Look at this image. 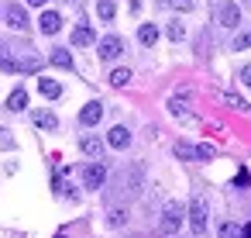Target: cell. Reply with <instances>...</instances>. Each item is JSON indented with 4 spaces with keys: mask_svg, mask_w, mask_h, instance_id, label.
I'll list each match as a JSON object with an SVG mask.
<instances>
[{
    "mask_svg": "<svg viewBox=\"0 0 251 238\" xmlns=\"http://www.w3.org/2000/svg\"><path fill=\"white\" fill-rule=\"evenodd\" d=\"M100 118H103V104L100 100H90L83 111H79V121L86 124V128H93V124H100Z\"/></svg>",
    "mask_w": 251,
    "mask_h": 238,
    "instance_id": "ba28073f",
    "label": "cell"
},
{
    "mask_svg": "<svg viewBox=\"0 0 251 238\" xmlns=\"http://www.w3.org/2000/svg\"><path fill=\"white\" fill-rule=\"evenodd\" d=\"M4 56H7V45H4V42H0V59H4Z\"/></svg>",
    "mask_w": 251,
    "mask_h": 238,
    "instance_id": "1f68e13d",
    "label": "cell"
},
{
    "mask_svg": "<svg viewBox=\"0 0 251 238\" xmlns=\"http://www.w3.org/2000/svg\"><path fill=\"white\" fill-rule=\"evenodd\" d=\"M52 66H59V69H73V56L66 52V49H52Z\"/></svg>",
    "mask_w": 251,
    "mask_h": 238,
    "instance_id": "e0dca14e",
    "label": "cell"
},
{
    "mask_svg": "<svg viewBox=\"0 0 251 238\" xmlns=\"http://www.w3.org/2000/svg\"><path fill=\"white\" fill-rule=\"evenodd\" d=\"M165 4H172L176 11H193V7H196V0H165Z\"/></svg>",
    "mask_w": 251,
    "mask_h": 238,
    "instance_id": "484cf974",
    "label": "cell"
},
{
    "mask_svg": "<svg viewBox=\"0 0 251 238\" xmlns=\"http://www.w3.org/2000/svg\"><path fill=\"white\" fill-rule=\"evenodd\" d=\"M0 149H14V138H11L7 128H0Z\"/></svg>",
    "mask_w": 251,
    "mask_h": 238,
    "instance_id": "83f0119b",
    "label": "cell"
},
{
    "mask_svg": "<svg viewBox=\"0 0 251 238\" xmlns=\"http://www.w3.org/2000/svg\"><path fill=\"white\" fill-rule=\"evenodd\" d=\"M237 238H251V224H244V228L237 231Z\"/></svg>",
    "mask_w": 251,
    "mask_h": 238,
    "instance_id": "4dcf8cb0",
    "label": "cell"
},
{
    "mask_svg": "<svg viewBox=\"0 0 251 238\" xmlns=\"http://www.w3.org/2000/svg\"><path fill=\"white\" fill-rule=\"evenodd\" d=\"M31 121H35L38 128H45V131H55V128H59V118H55L52 111H35Z\"/></svg>",
    "mask_w": 251,
    "mask_h": 238,
    "instance_id": "7c38bea8",
    "label": "cell"
},
{
    "mask_svg": "<svg viewBox=\"0 0 251 238\" xmlns=\"http://www.w3.org/2000/svg\"><path fill=\"white\" fill-rule=\"evenodd\" d=\"M182 217H186V210H182V204H176V200H169L165 207H162V235H176L179 231V224H182Z\"/></svg>",
    "mask_w": 251,
    "mask_h": 238,
    "instance_id": "6da1fadb",
    "label": "cell"
},
{
    "mask_svg": "<svg viewBox=\"0 0 251 238\" xmlns=\"http://www.w3.org/2000/svg\"><path fill=\"white\" fill-rule=\"evenodd\" d=\"M186 38V28L179 21H169V42H182Z\"/></svg>",
    "mask_w": 251,
    "mask_h": 238,
    "instance_id": "603a6c76",
    "label": "cell"
},
{
    "mask_svg": "<svg viewBox=\"0 0 251 238\" xmlns=\"http://www.w3.org/2000/svg\"><path fill=\"white\" fill-rule=\"evenodd\" d=\"M220 238H237V228H234V224H224V228H220Z\"/></svg>",
    "mask_w": 251,
    "mask_h": 238,
    "instance_id": "f1b7e54d",
    "label": "cell"
},
{
    "mask_svg": "<svg viewBox=\"0 0 251 238\" xmlns=\"http://www.w3.org/2000/svg\"><path fill=\"white\" fill-rule=\"evenodd\" d=\"M97 14H100L103 21H114V14H117V0H97Z\"/></svg>",
    "mask_w": 251,
    "mask_h": 238,
    "instance_id": "d6986e66",
    "label": "cell"
},
{
    "mask_svg": "<svg viewBox=\"0 0 251 238\" xmlns=\"http://www.w3.org/2000/svg\"><path fill=\"white\" fill-rule=\"evenodd\" d=\"M224 104H227V107H234V111H248V104H244L241 97H234V93H224Z\"/></svg>",
    "mask_w": 251,
    "mask_h": 238,
    "instance_id": "d4e9b609",
    "label": "cell"
},
{
    "mask_svg": "<svg viewBox=\"0 0 251 238\" xmlns=\"http://www.w3.org/2000/svg\"><path fill=\"white\" fill-rule=\"evenodd\" d=\"M38 28H42L45 35H59V28H62V18H59L55 11H45V14L38 18Z\"/></svg>",
    "mask_w": 251,
    "mask_h": 238,
    "instance_id": "30bf717a",
    "label": "cell"
},
{
    "mask_svg": "<svg viewBox=\"0 0 251 238\" xmlns=\"http://www.w3.org/2000/svg\"><path fill=\"white\" fill-rule=\"evenodd\" d=\"M244 49H251V31H241L234 38V52H244Z\"/></svg>",
    "mask_w": 251,
    "mask_h": 238,
    "instance_id": "cb8c5ba5",
    "label": "cell"
},
{
    "mask_svg": "<svg viewBox=\"0 0 251 238\" xmlns=\"http://www.w3.org/2000/svg\"><path fill=\"white\" fill-rule=\"evenodd\" d=\"M25 107H28V93L18 87V90L7 97V111H25Z\"/></svg>",
    "mask_w": 251,
    "mask_h": 238,
    "instance_id": "ac0fdd59",
    "label": "cell"
},
{
    "mask_svg": "<svg viewBox=\"0 0 251 238\" xmlns=\"http://www.w3.org/2000/svg\"><path fill=\"white\" fill-rule=\"evenodd\" d=\"M176 155L186 159V162H193V159H196V145H189V142H176Z\"/></svg>",
    "mask_w": 251,
    "mask_h": 238,
    "instance_id": "ffe728a7",
    "label": "cell"
},
{
    "mask_svg": "<svg viewBox=\"0 0 251 238\" xmlns=\"http://www.w3.org/2000/svg\"><path fill=\"white\" fill-rule=\"evenodd\" d=\"M127 224V210L124 207H110V228H124Z\"/></svg>",
    "mask_w": 251,
    "mask_h": 238,
    "instance_id": "7402d4cb",
    "label": "cell"
},
{
    "mask_svg": "<svg viewBox=\"0 0 251 238\" xmlns=\"http://www.w3.org/2000/svg\"><path fill=\"white\" fill-rule=\"evenodd\" d=\"M79 149H83L90 159H100V152H103V142H100V138H93V135H83V138H79Z\"/></svg>",
    "mask_w": 251,
    "mask_h": 238,
    "instance_id": "4fadbf2b",
    "label": "cell"
},
{
    "mask_svg": "<svg viewBox=\"0 0 251 238\" xmlns=\"http://www.w3.org/2000/svg\"><path fill=\"white\" fill-rule=\"evenodd\" d=\"M169 111H172L176 118L189 121V97H186V93H182V97H172V100H169Z\"/></svg>",
    "mask_w": 251,
    "mask_h": 238,
    "instance_id": "5bb4252c",
    "label": "cell"
},
{
    "mask_svg": "<svg viewBox=\"0 0 251 238\" xmlns=\"http://www.w3.org/2000/svg\"><path fill=\"white\" fill-rule=\"evenodd\" d=\"M93 42H97V35H93V28H90V25H79V28L73 31V45H76V49L93 45Z\"/></svg>",
    "mask_w": 251,
    "mask_h": 238,
    "instance_id": "8fae6325",
    "label": "cell"
},
{
    "mask_svg": "<svg viewBox=\"0 0 251 238\" xmlns=\"http://www.w3.org/2000/svg\"><path fill=\"white\" fill-rule=\"evenodd\" d=\"M28 4H31V7H42V4H45V0H28Z\"/></svg>",
    "mask_w": 251,
    "mask_h": 238,
    "instance_id": "d6a6232c",
    "label": "cell"
},
{
    "mask_svg": "<svg viewBox=\"0 0 251 238\" xmlns=\"http://www.w3.org/2000/svg\"><path fill=\"white\" fill-rule=\"evenodd\" d=\"M38 90H42V97H49V100L62 97V87H59L55 80H49V76H42V80H38Z\"/></svg>",
    "mask_w": 251,
    "mask_h": 238,
    "instance_id": "2e32d148",
    "label": "cell"
},
{
    "mask_svg": "<svg viewBox=\"0 0 251 238\" xmlns=\"http://www.w3.org/2000/svg\"><path fill=\"white\" fill-rule=\"evenodd\" d=\"M103 179H107V166H103L100 159H93V162L83 169V186H86V190H100Z\"/></svg>",
    "mask_w": 251,
    "mask_h": 238,
    "instance_id": "3957f363",
    "label": "cell"
},
{
    "mask_svg": "<svg viewBox=\"0 0 251 238\" xmlns=\"http://www.w3.org/2000/svg\"><path fill=\"white\" fill-rule=\"evenodd\" d=\"M4 21H7L14 31H28V28H31V21H28V11H25V7H18V4H11V7L4 11Z\"/></svg>",
    "mask_w": 251,
    "mask_h": 238,
    "instance_id": "52a82bcc",
    "label": "cell"
},
{
    "mask_svg": "<svg viewBox=\"0 0 251 238\" xmlns=\"http://www.w3.org/2000/svg\"><path fill=\"white\" fill-rule=\"evenodd\" d=\"M244 4H251V0H244Z\"/></svg>",
    "mask_w": 251,
    "mask_h": 238,
    "instance_id": "836d02e7",
    "label": "cell"
},
{
    "mask_svg": "<svg viewBox=\"0 0 251 238\" xmlns=\"http://www.w3.org/2000/svg\"><path fill=\"white\" fill-rule=\"evenodd\" d=\"M217 21H220L224 28H237V25H241V11H237L234 0H224V4L217 7Z\"/></svg>",
    "mask_w": 251,
    "mask_h": 238,
    "instance_id": "8992f818",
    "label": "cell"
},
{
    "mask_svg": "<svg viewBox=\"0 0 251 238\" xmlns=\"http://www.w3.org/2000/svg\"><path fill=\"white\" fill-rule=\"evenodd\" d=\"M97 52H100V59H117L121 52H124V38L121 35H107V38H100V45H97Z\"/></svg>",
    "mask_w": 251,
    "mask_h": 238,
    "instance_id": "5b68a950",
    "label": "cell"
},
{
    "mask_svg": "<svg viewBox=\"0 0 251 238\" xmlns=\"http://www.w3.org/2000/svg\"><path fill=\"white\" fill-rule=\"evenodd\" d=\"M189 228H193V235H203L206 231V200L203 197H193L189 200Z\"/></svg>",
    "mask_w": 251,
    "mask_h": 238,
    "instance_id": "7a4b0ae2",
    "label": "cell"
},
{
    "mask_svg": "<svg viewBox=\"0 0 251 238\" xmlns=\"http://www.w3.org/2000/svg\"><path fill=\"white\" fill-rule=\"evenodd\" d=\"M138 42H141L145 49H151V45L158 42V28H155V25H141V28H138Z\"/></svg>",
    "mask_w": 251,
    "mask_h": 238,
    "instance_id": "9a60e30c",
    "label": "cell"
},
{
    "mask_svg": "<svg viewBox=\"0 0 251 238\" xmlns=\"http://www.w3.org/2000/svg\"><path fill=\"white\" fill-rule=\"evenodd\" d=\"M241 83H244V87H251V66H244V69H241Z\"/></svg>",
    "mask_w": 251,
    "mask_h": 238,
    "instance_id": "f546056e",
    "label": "cell"
},
{
    "mask_svg": "<svg viewBox=\"0 0 251 238\" xmlns=\"http://www.w3.org/2000/svg\"><path fill=\"white\" fill-rule=\"evenodd\" d=\"M141 179H145V173H141V166H131L127 173H121V179H117V186L127 193V197H134L138 190H141Z\"/></svg>",
    "mask_w": 251,
    "mask_h": 238,
    "instance_id": "277c9868",
    "label": "cell"
},
{
    "mask_svg": "<svg viewBox=\"0 0 251 238\" xmlns=\"http://www.w3.org/2000/svg\"><path fill=\"white\" fill-rule=\"evenodd\" d=\"M107 145H110V149H127V145H131V131H127L124 124H114V128L107 131Z\"/></svg>",
    "mask_w": 251,
    "mask_h": 238,
    "instance_id": "9c48e42d",
    "label": "cell"
},
{
    "mask_svg": "<svg viewBox=\"0 0 251 238\" xmlns=\"http://www.w3.org/2000/svg\"><path fill=\"white\" fill-rule=\"evenodd\" d=\"M55 238H62V235H55Z\"/></svg>",
    "mask_w": 251,
    "mask_h": 238,
    "instance_id": "e575fe53",
    "label": "cell"
},
{
    "mask_svg": "<svg viewBox=\"0 0 251 238\" xmlns=\"http://www.w3.org/2000/svg\"><path fill=\"white\" fill-rule=\"evenodd\" d=\"M196 159H200V162L213 159V149H210V145H196Z\"/></svg>",
    "mask_w": 251,
    "mask_h": 238,
    "instance_id": "4316f807",
    "label": "cell"
},
{
    "mask_svg": "<svg viewBox=\"0 0 251 238\" xmlns=\"http://www.w3.org/2000/svg\"><path fill=\"white\" fill-rule=\"evenodd\" d=\"M131 83V69H114L110 73V87H127Z\"/></svg>",
    "mask_w": 251,
    "mask_h": 238,
    "instance_id": "44dd1931",
    "label": "cell"
}]
</instances>
